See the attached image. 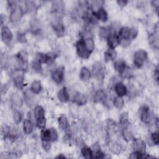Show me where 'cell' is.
I'll return each instance as SVG.
<instances>
[{"mask_svg":"<svg viewBox=\"0 0 159 159\" xmlns=\"http://www.w3.org/2000/svg\"><path fill=\"white\" fill-rule=\"evenodd\" d=\"M139 30L136 27H129L128 26H123L120 28L118 32V35L120 40L132 41L134 40L138 35Z\"/></svg>","mask_w":159,"mask_h":159,"instance_id":"obj_1","label":"cell"},{"mask_svg":"<svg viewBox=\"0 0 159 159\" xmlns=\"http://www.w3.org/2000/svg\"><path fill=\"white\" fill-rule=\"evenodd\" d=\"M148 59V53L144 49L137 50L133 55V63L137 68H142Z\"/></svg>","mask_w":159,"mask_h":159,"instance_id":"obj_2","label":"cell"},{"mask_svg":"<svg viewBox=\"0 0 159 159\" xmlns=\"http://www.w3.org/2000/svg\"><path fill=\"white\" fill-rule=\"evenodd\" d=\"M106 74V68L102 62L96 61L93 65L91 75L98 81H102L105 78Z\"/></svg>","mask_w":159,"mask_h":159,"instance_id":"obj_3","label":"cell"},{"mask_svg":"<svg viewBox=\"0 0 159 159\" xmlns=\"http://www.w3.org/2000/svg\"><path fill=\"white\" fill-rule=\"evenodd\" d=\"M24 72L25 71L22 70L15 69L11 74L13 84L19 89H22L24 86Z\"/></svg>","mask_w":159,"mask_h":159,"instance_id":"obj_4","label":"cell"},{"mask_svg":"<svg viewBox=\"0 0 159 159\" xmlns=\"http://www.w3.org/2000/svg\"><path fill=\"white\" fill-rule=\"evenodd\" d=\"M10 10L9 20L12 23H17L19 22L25 13L24 9L22 7V6L17 4L11 8Z\"/></svg>","mask_w":159,"mask_h":159,"instance_id":"obj_5","label":"cell"},{"mask_svg":"<svg viewBox=\"0 0 159 159\" xmlns=\"http://www.w3.org/2000/svg\"><path fill=\"white\" fill-rule=\"evenodd\" d=\"M28 54L24 50L19 51L16 55V60L17 67L16 69L22 70L25 71L27 68L28 64Z\"/></svg>","mask_w":159,"mask_h":159,"instance_id":"obj_6","label":"cell"},{"mask_svg":"<svg viewBox=\"0 0 159 159\" xmlns=\"http://www.w3.org/2000/svg\"><path fill=\"white\" fill-rule=\"evenodd\" d=\"M52 28L58 37H61L65 35V27L60 17H57L51 23Z\"/></svg>","mask_w":159,"mask_h":159,"instance_id":"obj_7","label":"cell"},{"mask_svg":"<svg viewBox=\"0 0 159 159\" xmlns=\"http://www.w3.org/2000/svg\"><path fill=\"white\" fill-rule=\"evenodd\" d=\"M75 47H76V51L78 56L84 60L88 59L91 55V53L87 50L84 40L81 38L79 39L76 44H75Z\"/></svg>","mask_w":159,"mask_h":159,"instance_id":"obj_8","label":"cell"},{"mask_svg":"<svg viewBox=\"0 0 159 159\" xmlns=\"http://www.w3.org/2000/svg\"><path fill=\"white\" fill-rule=\"evenodd\" d=\"M139 117L140 120L145 124H150L152 120L151 112L148 106L143 105L139 110Z\"/></svg>","mask_w":159,"mask_h":159,"instance_id":"obj_9","label":"cell"},{"mask_svg":"<svg viewBox=\"0 0 159 159\" xmlns=\"http://www.w3.org/2000/svg\"><path fill=\"white\" fill-rule=\"evenodd\" d=\"M65 77V68L63 66H58L54 69L51 73L52 80L57 84H61Z\"/></svg>","mask_w":159,"mask_h":159,"instance_id":"obj_10","label":"cell"},{"mask_svg":"<svg viewBox=\"0 0 159 159\" xmlns=\"http://www.w3.org/2000/svg\"><path fill=\"white\" fill-rule=\"evenodd\" d=\"M1 40L4 44L9 45L12 40L14 35L11 30L6 25H3L1 29Z\"/></svg>","mask_w":159,"mask_h":159,"instance_id":"obj_11","label":"cell"},{"mask_svg":"<svg viewBox=\"0 0 159 159\" xmlns=\"http://www.w3.org/2000/svg\"><path fill=\"white\" fill-rule=\"evenodd\" d=\"M91 13L92 15L97 20H99L103 23H105L108 21V13L106 11V10L103 7L99 8L96 11H93L91 12Z\"/></svg>","mask_w":159,"mask_h":159,"instance_id":"obj_12","label":"cell"},{"mask_svg":"<svg viewBox=\"0 0 159 159\" xmlns=\"http://www.w3.org/2000/svg\"><path fill=\"white\" fill-rule=\"evenodd\" d=\"M107 43L108 45V48L115 49L116 47H117L120 45V39L118 35V34L112 31L106 39Z\"/></svg>","mask_w":159,"mask_h":159,"instance_id":"obj_13","label":"cell"},{"mask_svg":"<svg viewBox=\"0 0 159 159\" xmlns=\"http://www.w3.org/2000/svg\"><path fill=\"white\" fill-rule=\"evenodd\" d=\"M132 148L135 151L145 152L147 148L145 141L140 138H134L132 139Z\"/></svg>","mask_w":159,"mask_h":159,"instance_id":"obj_14","label":"cell"},{"mask_svg":"<svg viewBox=\"0 0 159 159\" xmlns=\"http://www.w3.org/2000/svg\"><path fill=\"white\" fill-rule=\"evenodd\" d=\"M114 89L116 95L119 97L123 98L128 93V90L126 86L121 81H119L115 83Z\"/></svg>","mask_w":159,"mask_h":159,"instance_id":"obj_15","label":"cell"},{"mask_svg":"<svg viewBox=\"0 0 159 159\" xmlns=\"http://www.w3.org/2000/svg\"><path fill=\"white\" fill-rule=\"evenodd\" d=\"M58 123L60 129L66 134L70 133V125L67 117L65 116H61L58 118Z\"/></svg>","mask_w":159,"mask_h":159,"instance_id":"obj_16","label":"cell"},{"mask_svg":"<svg viewBox=\"0 0 159 159\" xmlns=\"http://www.w3.org/2000/svg\"><path fill=\"white\" fill-rule=\"evenodd\" d=\"M57 98L62 103H66L70 100V94L65 86L60 88L57 92Z\"/></svg>","mask_w":159,"mask_h":159,"instance_id":"obj_17","label":"cell"},{"mask_svg":"<svg viewBox=\"0 0 159 159\" xmlns=\"http://www.w3.org/2000/svg\"><path fill=\"white\" fill-rule=\"evenodd\" d=\"M93 99L95 102H104L107 99V94L104 90L99 89L96 90L93 97Z\"/></svg>","mask_w":159,"mask_h":159,"instance_id":"obj_18","label":"cell"},{"mask_svg":"<svg viewBox=\"0 0 159 159\" xmlns=\"http://www.w3.org/2000/svg\"><path fill=\"white\" fill-rule=\"evenodd\" d=\"M73 101L78 106H83L87 103V98L83 93L76 92L73 96Z\"/></svg>","mask_w":159,"mask_h":159,"instance_id":"obj_19","label":"cell"},{"mask_svg":"<svg viewBox=\"0 0 159 159\" xmlns=\"http://www.w3.org/2000/svg\"><path fill=\"white\" fill-rule=\"evenodd\" d=\"M22 129L24 133L29 135L34 130V124L30 119H25L22 122Z\"/></svg>","mask_w":159,"mask_h":159,"instance_id":"obj_20","label":"cell"},{"mask_svg":"<svg viewBox=\"0 0 159 159\" xmlns=\"http://www.w3.org/2000/svg\"><path fill=\"white\" fill-rule=\"evenodd\" d=\"M65 9V4L63 1H53L52 4V11L56 15L60 16L62 14Z\"/></svg>","mask_w":159,"mask_h":159,"instance_id":"obj_21","label":"cell"},{"mask_svg":"<svg viewBox=\"0 0 159 159\" xmlns=\"http://www.w3.org/2000/svg\"><path fill=\"white\" fill-rule=\"evenodd\" d=\"M127 67L126 62L122 59H118L114 62V68L119 74V75Z\"/></svg>","mask_w":159,"mask_h":159,"instance_id":"obj_22","label":"cell"},{"mask_svg":"<svg viewBox=\"0 0 159 159\" xmlns=\"http://www.w3.org/2000/svg\"><path fill=\"white\" fill-rule=\"evenodd\" d=\"M117 57V52L115 49L108 48L104 53V58L105 61L109 62L114 61Z\"/></svg>","mask_w":159,"mask_h":159,"instance_id":"obj_23","label":"cell"},{"mask_svg":"<svg viewBox=\"0 0 159 159\" xmlns=\"http://www.w3.org/2000/svg\"><path fill=\"white\" fill-rule=\"evenodd\" d=\"M119 124L122 128L129 127V124H130V120H129V116L128 113L124 112L120 115L119 118Z\"/></svg>","mask_w":159,"mask_h":159,"instance_id":"obj_24","label":"cell"},{"mask_svg":"<svg viewBox=\"0 0 159 159\" xmlns=\"http://www.w3.org/2000/svg\"><path fill=\"white\" fill-rule=\"evenodd\" d=\"M80 78L83 81H88L91 76V72L89 69L86 66H83L81 68L79 74Z\"/></svg>","mask_w":159,"mask_h":159,"instance_id":"obj_25","label":"cell"},{"mask_svg":"<svg viewBox=\"0 0 159 159\" xmlns=\"http://www.w3.org/2000/svg\"><path fill=\"white\" fill-rule=\"evenodd\" d=\"M11 100L12 106H14L15 107L19 108L23 104V99H22L21 96L17 93H14L12 94Z\"/></svg>","mask_w":159,"mask_h":159,"instance_id":"obj_26","label":"cell"},{"mask_svg":"<svg viewBox=\"0 0 159 159\" xmlns=\"http://www.w3.org/2000/svg\"><path fill=\"white\" fill-rule=\"evenodd\" d=\"M29 89L34 94H39L42 89V86L41 81L40 80H34L32 82V83L30 84Z\"/></svg>","mask_w":159,"mask_h":159,"instance_id":"obj_27","label":"cell"},{"mask_svg":"<svg viewBox=\"0 0 159 159\" xmlns=\"http://www.w3.org/2000/svg\"><path fill=\"white\" fill-rule=\"evenodd\" d=\"M107 145H108L109 150L115 155H118L122 150V147L120 145L116 142L110 141L109 142Z\"/></svg>","mask_w":159,"mask_h":159,"instance_id":"obj_28","label":"cell"},{"mask_svg":"<svg viewBox=\"0 0 159 159\" xmlns=\"http://www.w3.org/2000/svg\"><path fill=\"white\" fill-rule=\"evenodd\" d=\"M83 39L84 40L87 50L91 54L95 48V42L93 37L83 38Z\"/></svg>","mask_w":159,"mask_h":159,"instance_id":"obj_29","label":"cell"},{"mask_svg":"<svg viewBox=\"0 0 159 159\" xmlns=\"http://www.w3.org/2000/svg\"><path fill=\"white\" fill-rule=\"evenodd\" d=\"M113 30L112 28L109 27H105V26H101L98 30V34L99 36L103 39H106L109 34L112 32Z\"/></svg>","mask_w":159,"mask_h":159,"instance_id":"obj_30","label":"cell"},{"mask_svg":"<svg viewBox=\"0 0 159 159\" xmlns=\"http://www.w3.org/2000/svg\"><path fill=\"white\" fill-rule=\"evenodd\" d=\"M34 93L29 90H26L24 92V100L28 106H31L34 103Z\"/></svg>","mask_w":159,"mask_h":159,"instance_id":"obj_31","label":"cell"},{"mask_svg":"<svg viewBox=\"0 0 159 159\" xmlns=\"http://www.w3.org/2000/svg\"><path fill=\"white\" fill-rule=\"evenodd\" d=\"M35 60L38 61L39 63L42 64H47L48 61V54L43 52H37L35 56Z\"/></svg>","mask_w":159,"mask_h":159,"instance_id":"obj_32","label":"cell"},{"mask_svg":"<svg viewBox=\"0 0 159 159\" xmlns=\"http://www.w3.org/2000/svg\"><path fill=\"white\" fill-rule=\"evenodd\" d=\"M93 152V158H105V153L102 151L98 143H95L92 149Z\"/></svg>","mask_w":159,"mask_h":159,"instance_id":"obj_33","label":"cell"},{"mask_svg":"<svg viewBox=\"0 0 159 159\" xmlns=\"http://www.w3.org/2000/svg\"><path fill=\"white\" fill-rule=\"evenodd\" d=\"M121 135L122 136L123 139L127 142L132 140V139L134 138L132 132H131L130 130H129V127L122 128Z\"/></svg>","mask_w":159,"mask_h":159,"instance_id":"obj_34","label":"cell"},{"mask_svg":"<svg viewBox=\"0 0 159 159\" xmlns=\"http://www.w3.org/2000/svg\"><path fill=\"white\" fill-rule=\"evenodd\" d=\"M81 154L85 158H93V152L91 147L88 146H83L81 148Z\"/></svg>","mask_w":159,"mask_h":159,"instance_id":"obj_35","label":"cell"},{"mask_svg":"<svg viewBox=\"0 0 159 159\" xmlns=\"http://www.w3.org/2000/svg\"><path fill=\"white\" fill-rule=\"evenodd\" d=\"M40 138L42 142H45V141L51 142L50 128H48V129L44 128L43 129H41L40 134Z\"/></svg>","mask_w":159,"mask_h":159,"instance_id":"obj_36","label":"cell"},{"mask_svg":"<svg viewBox=\"0 0 159 159\" xmlns=\"http://www.w3.org/2000/svg\"><path fill=\"white\" fill-rule=\"evenodd\" d=\"M112 103L114 107L119 110L122 109L124 107V104H125V102L123 98L119 97L117 96L113 99Z\"/></svg>","mask_w":159,"mask_h":159,"instance_id":"obj_37","label":"cell"},{"mask_svg":"<svg viewBox=\"0 0 159 159\" xmlns=\"http://www.w3.org/2000/svg\"><path fill=\"white\" fill-rule=\"evenodd\" d=\"M45 110L42 106L37 105L34 107V108L33 109V115H34V117L35 119L45 116Z\"/></svg>","mask_w":159,"mask_h":159,"instance_id":"obj_38","label":"cell"},{"mask_svg":"<svg viewBox=\"0 0 159 159\" xmlns=\"http://www.w3.org/2000/svg\"><path fill=\"white\" fill-rule=\"evenodd\" d=\"M23 116H24L23 113L20 111L16 109L14 111V113H13V115H12V118H13L14 122L17 125L20 124L21 122V121L22 120V119H23Z\"/></svg>","mask_w":159,"mask_h":159,"instance_id":"obj_39","label":"cell"},{"mask_svg":"<svg viewBox=\"0 0 159 159\" xmlns=\"http://www.w3.org/2000/svg\"><path fill=\"white\" fill-rule=\"evenodd\" d=\"M46 123H47V119H46L45 116L35 119V125L39 129H43L45 128Z\"/></svg>","mask_w":159,"mask_h":159,"instance_id":"obj_40","label":"cell"},{"mask_svg":"<svg viewBox=\"0 0 159 159\" xmlns=\"http://www.w3.org/2000/svg\"><path fill=\"white\" fill-rule=\"evenodd\" d=\"M31 68L37 73H40L42 71V65L35 60L31 63Z\"/></svg>","mask_w":159,"mask_h":159,"instance_id":"obj_41","label":"cell"},{"mask_svg":"<svg viewBox=\"0 0 159 159\" xmlns=\"http://www.w3.org/2000/svg\"><path fill=\"white\" fill-rule=\"evenodd\" d=\"M30 30L34 34H38L40 32L41 29L39 23L37 20H34L31 24Z\"/></svg>","mask_w":159,"mask_h":159,"instance_id":"obj_42","label":"cell"},{"mask_svg":"<svg viewBox=\"0 0 159 159\" xmlns=\"http://www.w3.org/2000/svg\"><path fill=\"white\" fill-rule=\"evenodd\" d=\"M120 76L122 78L125 79H130L133 76V71L132 70L127 66V67L125 68V70L120 75Z\"/></svg>","mask_w":159,"mask_h":159,"instance_id":"obj_43","label":"cell"},{"mask_svg":"<svg viewBox=\"0 0 159 159\" xmlns=\"http://www.w3.org/2000/svg\"><path fill=\"white\" fill-rule=\"evenodd\" d=\"M16 39H17V40L21 43H25L27 42V40L26 34L22 32H18L17 33Z\"/></svg>","mask_w":159,"mask_h":159,"instance_id":"obj_44","label":"cell"},{"mask_svg":"<svg viewBox=\"0 0 159 159\" xmlns=\"http://www.w3.org/2000/svg\"><path fill=\"white\" fill-rule=\"evenodd\" d=\"M150 139L152 143L155 145H158L159 143V137H158V131H153L152 132L150 135Z\"/></svg>","mask_w":159,"mask_h":159,"instance_id":"obj_45","label":"cell"},{"mask_svg":"<svg viewBox=\"0 0 159 159\" xmlns=\"http://www.w3.org/2000/svg\"><path fill=\"white\" fill-rule=\"evenodd\" d=\"M50 137H51V142H55L58 139V134L57 129L54 127H50Z\"/></svg>","mask_w":159,"mask_h":159,"instance_id":"obj_46","label":"cell"},{"mask_svg":"<svg viewBox=\"0 0 159 159\" xmlns=\"http://www.w3.org/2000/svg\"><path fill=\"white\" fill-rule=\"evenodd\" d=\"M42 147L45 152L50 151L52 147L51 142H48V141L42 142Z\"/></svg>","mask_w":159,"mask_h":159,"instance_id":"obj_47","label":"cell"},{"mask_svg":"<svg viewBox=\"0 0 159 159\" xmlns=\"http://www.w3.org/2000/svg\"><path fill=\"white\" fill-rule=\"evenodd\" d=\"M153 76L154 79L156 81V82L158 83V78H159V72H158V67L157 65L155 70H154V73H153Z\"/></svg>","mask_w":159,"mask_h":159,"instance_id":"obj_48","label":"cell"},{"mask_svg":"<svg viewBox=\"0 0 159 159\" xmlns=\"http://www.w3.org/2000/svg\"><path fill=\"white\" fill-rule=\"evenodd\" d=\"M152 3V6L154 7V9H155V11L157 12H158V4H159V1L157 0V1H152L151 2Z\"/></svg>","mask_w":159,"mask_h":159,"instance_id":"obj_49","label":"cell"},{"mask_svg":"<svg viewBox=\"0 0 159 159\" xmlns=\"http://www.w3.org/2000/svg\"><path fill=\"white\" fill-rule=\"evenodd\" d=\"M129 2L128 1H125V0H118L117 1V3L119 6L124 7L125 6L127 5V4Z\"/></svg>","mask_w":159,"mask_h":159,"instance_id":"obj_50","label":"cell"},{"mask_svg":"<svg viewBox=\"0 0 159 159\" xmlns=\"http://www.w3.org/2000/svg\"><path fill=\"white\" fill-rule=\"evenodd\" d=\"M5 19H6L5 16H4V14H1L0 19H1V26H3V24H4V22Z\"/></svg>","mask_w":159,"mask_h":159,"instance_id":"obj_51","label":"cell"},{"mask_svg":"<svg viewBox=\"0 0 159 159\" xmlns=\"http://www.w3.org/2000/svg\"><path fill=\"white\" fill-rule=\"evenodd\" d=\"M56 158H62V159H63V158H66V157L63 155V154H58L56 157H55Z\"/></svg>","mask_w":159,"mask_h":159,"instance_id":"obj_52","label":"cell"}]
</instances>
